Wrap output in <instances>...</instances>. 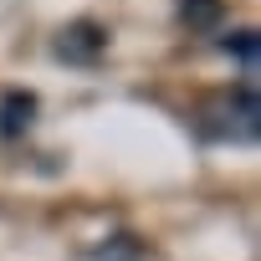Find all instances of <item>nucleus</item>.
Segmentation results:
<instances>
[{"label": "nucleus", "instance_id": "1", "mask_svg": "<svg viewBox=\"0 0 261 261\" xmlns=\"http://www.w3.org/2000/svg\"><path fill=\"white\" fill-rule=\"evenodd\" d=\"M195 134L210 139V144H256L261 134V97H256V82H236L215 97L200 102L195 113Z\"/></svg>", "mask_w": 261, "mask_h": 261}, {"label": "nucleus", "instance_id": "2", "mask_svg": "<svg viewBox=\"0 0 261 261\" xmlns=\"http://www.w3.org/2000/svg\"><path fill=\"white\" fill-rule=\"evenodd\" d=\"M102 46H108V36H102L92 21H77V26H67V31L57 36V57H62V62H92Z\"/></svg>", "mask_w": 261, "mask_h": 261}, {"label": "nucleus", "instance_id": "3", "mask_svg": "<svg viewBox=\"0 0 261 261\" xmlns=\"http://www.w3.org/2000/svg\"><path fill=\"white\" fill-rule=\"evenodd\" d=\"M31 118H36V97L31 92H6L0 97V139H21L26 128H31Z\"/></svg>", "mask_w": 261, "mask_h": 261}, {"label": "nucleus", "instance_id": "4", "mask_svg": "<svg viewBox=\"0 0 261 261\" xmlns=\"http://www.w3.org/2000/svg\"><path fill=\"white\" fill-rule=\"evenodd\" d=\"M220 16H225L220 0H179V21H185L190 31H215Z\"/></svg>", "mask_w": 261, "mask_h": 261}, {"label": "nucleus", "instance_id": "5", "mask_svg": "<svg viewBox=\"0 0 261 261\" xmlns=\"http://www.w3.org/2000/svg\"><path fill=\"white\" fill-rule=\"evenodd\" d=\"M220 46H225V51H236V57L246 62V77H251V67H256V31H236V41L225 36Z\"/></svg>", "mask_w": 261, "mask_h": 261}]
</instances>
